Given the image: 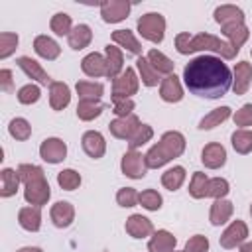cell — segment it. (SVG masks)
Returning a JSON list of instances; mask_svg holds the SVG:
<instances>
[{
	"mask_svg": "<svg viewBox=\"0 0 252 252\" xmlns=\"http://www.w3.org/2000/svg\"><path fill=\"white\" fill-rule=\"evenodd\" d=\"M183 181H185V169H183L181 165H175V167L167 169V171L161 175V185H163L165 189H169V191L179 189V187L183 185Z\"/></svg>",
	"mask_w": 252,
	"mask_h": 252,
	"instance_id": "d590c367",
	"label": "cell"
},
{
	"mask_svg": "<svg viewBox=\"0 0 252 252\" xmlns=\"http://www.w3.org/2000/svg\"><path fill=\"white\" fill-rule=\"evenodd\" d=\"M159 96L165 102H179L183 98V89H181V83H179V79L175 75H167L165 79H161Z\"/></svg>",
	"mask_w": 252,
	"mask_h": 252,
	"instance_id": "ac0fdd59",
	"label": "cell"
},
{
	"mask_svg": "<svg viewBox=\"0 0 252 252\" xmlns=\"http://www.w3.org/2000/svg\"><path fill=\"white\" fill-rule=\"evenodd\" d=\"M128 12H130V2L126 0H108L100 4V16L108 24L122 22L128 16Z\"/></svg>",
	"mask_w": 252,
	"mask_h": 252,
	"instance_id": "30bf717a",
	"label": "cell"
},
{
	"mask_svg": "<svg viewBox=\"0 0 252 252\" xmlns=\"http://www.w3.org/2000/svg\"><path fill=\"white\" fill-rule=\"evenodd\" d=\"M18 47V35L12 32H4L0 33V59L10 57Z\"/></svg>",
	"mask_w": 252,
	"mask_h": 252,
	"instance_id": "7bdbcfd3",
	"label": "cell"
},
{
	"mask_svg": "<svg viewBox=\"0 0 252 252\" xmlns=\"http://www.w3.org/2000/svg\"><path fill=\"white\" fill-rule=\"evenodd\" d=\"M49 28H51V32H55L57 35H69L71 30H73V28H71V16L65 14V12H57V14L51 18Z\"/></svg>",
	"mask_w": 252,
	"mask_h": 252,
	"instance_id": "f35d334b",
	"label": "cell"
},
{
	"mask_svg": "<svg viewBox=\"0 0 252 252\" xmlns=\"http://www.w3.org/2000/svg\"><path fill=\"white\" fill-rule=\"evenodd\" d=\"M136 67H138L140 77H142V83H144L146 87H156V85L159 83V73L150 65L148 57H138Z\"/></svg>",
	"mask_w": 252,
	"mask_h": 252,
	"instance_id": "836d02e7",
	"label": "cell"
},
{
	"mask_svg": "<svg viewBox=\"0 0 252 252\" xmlns=\"http://www.w3.org/2000/svg\"><path fill=\"white\" fill-rule=\"evenodd\" d=\"M177 244V238L167 232V230H158L154 232V236L148 242V250L150 252H173Z\"/></svg>",
	"mask_w": 252,
	"mask_h": 252,
	"instance_id": "44dd1931",
	"label": "cell"
},
{
	"mask_svg": "<svg viewBox=\"0 0 252 252\" xmlns=\"http://www.w3.org/2000/svg\"><path fill=\"white\" fill-rule=\"evenodd\" d=\"M207 183H209V177L203 173V171H195L193 173V179L189 183V195L193 199H203L207 197Z\"/></svg>",
	"mask_w": 252,
	"mask_h": 252,
	"instance_id": "8d00e7d4",
	"label": "cell"
},
{
	"mask_svg": "<svg viewBox=\"0 0 252 252\" xmlns=\"http://www.w3.org/2000/svg\"><path fill=\"white\" fill-rule=\"evenodd\" d=\"M8 132H10L12 138L24 142V140L30 138V134H32V126H30V122H28L26 118H14V120L10 122V126H8Z\"/></svg>",
	"mask_w": 252,
	"mask_h": 252,
	"instance_id": "ab89813d",
	"label": "cell"
},
{
	"mask_svg": "<svg viewBox=\"0 0 252 252\" xmlns=\"http://www.w3.org/2000/svg\"><path fill=\"white\" fill-rule=\"evenodd\" d=\"M215 22L220 24V26H226V24H240L244 22V12L232 4H224V6H219L215 10Z\"/></svg>",
	"mask_w": 252,
	"mask_h": 252,
	"instance_id": "484cf974",
	"label": "cell"
},
{
	"mask_svg": "<svg viewBox=\"0 0 252 252\" xmlns=\"http://www.w3.org/2000/svg\"><path fill=\"white\" fill-rule=\"evenodd\" d=\"M232 118L236 126H252V104H244L240 110L234 112Z\"/></svg>",
	"mask_w": 252,
	"mask_h": 252,
	"instance_id": "681fc988",
	"label": "cell"
},
{
	"mask_svg": "<svg viewBox=\"0 0 252 252\" xmlns=\"http://www.w3.org/2000/svg\"><path fill=\"white\" fill-rule=\"evenodd\" d=\"M173 252H175V250H173Z\"/></svg>",
	"mask_w": 252,
	"mask_h": 252,
	"instance_id": "9f6ffc18",
	"label": "cell"
},
{
	"mask_svg": "<svg viewBox=\"0 0 252 252\" xmlns=\"http://www.w3.org/2000/svg\"><path fill=\"white\" fill-rule=\"evenodd\" d=\"M132 110H134V100H132V98L116 100V102H114V108H112V112H114L118 118H126V116H130Z\"/></svg>",
	"mask_w": 252,
	"mask_h": 252,
	"instance_id": "f907efd6",
	"label": "cell"
},
{
	"mask_svg": "<svg viewBox=\"0 0 252 252\" xmlns=\"http://www.w3.org/2000/svg\"><path fill=\"white\" fill-rule=\"evenodd\" d=\"M232 203L226 201V199H215V203L211 205V213H209V219L215 226L219 224H224L230 217H232Z\"/></svg>",
	"mask_w": 252,
	"mask_h": 252,
	"instance_id": "83f0119b",
	"label": "cell"
},
{
	"mask_svg": "<svg viewBox=\"0 0 252 252\" xmlns=\"http://www.w3.org/2000/svg\"><path fill=\"white\" fill-rule=\"evenodd\" d=\"M81 142H83V150H85V154H87L89 158L98 159V158L104 156L106 142H104V138H102L100 132H96V130H89V132L83 134V140H81Z\"/></svg>",
	"mask_w": 252,
	"mask_h": 252,
	"instance_id": "7c38bea8",
	"label": "cell"
},
{
	"mask_svg": "<svg viewBox=\"0 0 252 252\" xmlns=\"http://www.w3.org/2000/svg\"><path fill=\"white\" fill-rule=\"evenodd\" d=\"M161 195L158 193V191H154V189H146V191H142V193H138V203L144 207V209H148V211H158V209H161Z\"/></svg>",
	"mask_w": 252,
	"mask_h": 252,
	"instance_id": "b9f144b4",
	"label": "cell"
},
{
	"mask_svg": "<svg viewBox=\"0 0 252 252\" xmlns=\"http://www.w3.org/2000/svg\"><path fill=\"white\" fill-rule=\"evenodd\" d=\"M39 87L37 85H26V87H22L20 91H18V100L22 102V104H33V102H37L39 100Z\"/></svg>",
	"mask_w": 252,
	"mask_h": 252,
	"instance_id": "bcb514c9",
	"label": "cell"
},
{
	"mask_svg": "<svg viewBox=\"0 0 252 252\" xmlns=\"http://www.w3.org/2000/svg\"><path fill=\"white\" fill-rule=\"evenodd\" d=\"M240 252H252V242H242L240 244Z\"/></svg>",
	"mask_w": 252,
	"mask_h": 252,
	"instance_id": "db71d44e",
	"label": "cell"
},
{
	"mask_svg": "<svg viewBox=\"0 0 252 252\" xmlns=\"http://www.w3.org/2000/svg\"><path fill=\"white\" fill-rule=\"evenodd\" d=\"M232 148L238 154L252 152V130H236L232 134Z\"/></svg>",
	"mask_w": 252,
	"mask_h": 252,
	"instance_id": "74e56055",
	"label": "cell"
},
{
	"mask_svg": "<svg viewBox=\"0 0 252 252\" xmlns=\"http://www.w3.org/2000/svg\"><path fill=\"white\" fill-rule=\"evenodd\" d=\"M112 41L118 43L120 47H126L134 55L142 53V45H140V41L134 37V33L130 30H116V32H112Z\"/></svg>",
	"mask_w": 252,
	"mask_h": 252,
	"instance_id": "f546056e",
	"label": "cell"
},
{
	"mask_svg": "<svg viewBox=\"0 0 252 252\" xmlns=\"http://www.w3.org/2000/svg\"><path fill=\"white\" fill-rule=\"evenodd\" d=\"M20 181L26 185L24 189V197L30 205L33 207H41L49 201L51 191H49V183L45 179V173L39 165H32V163H22L18 169Z\"/></svg>",
	"mask_w": 252,
	"mask_h": 252,
	"instance_id": "3957f363",
	"label": "cell"
},
{
	"mask_svg": "<svg viewBox=\"0 0 252 252\" xmlns=\"http://www.w3.org/2000/svg\"><path fill=\"white\" fill-rule=\"evenodd\" d=\"M152 136H154V130H152V126H148V124H142L138 130H136V134L128 140V146H130V150H136V148H140V146H144L146 142H150L152 140Z\"/></svg>",
	"mask_w": 252,
	"mask_h": 252,
	"instance_id": "f6af8a7d",
	"label": "cell"
},
{
	"mask_svg": "<svg viewBox=\"0 0 252 252\" xmlns=\"http://www.w3.org/2000/svg\"><path fill=\"white\" fill-rule=\"evenodd\" d=\"M201 161L205 163V167L209 169H219L224 165L226 161V150L217 144V142H211L203 148V154H201Z\"/></svg>",
	"mask_w": 252,
	"mask_h": 252,
	"instance_id": "4fadbf2b",
	"label": "cell"
},
{
	"mask_svg": "<svg viewBox=\"0 0 252 252\" xmlns=\"http://www.w3.org/2000/svg\"><path fill=\"white\" fill-rule=\"evenodd\" d=\"M18 185H20V175H18V171H14V169H10V167H4L2 173H0V195H2V197H12V195H16Z\"/></svg>",
	"mask_w": 252,
	"mask_h": 252,
	"instance_id": "f1b7e54d",
	"label": "cell"
},
{
	"mask_svg": "<svg viewBox=\"0 0 252 252\" xmlns=\"http://www.w3.org/2000/svg\"><path fill=\"white\" fill-rule=\"evenodd\" d=\"M33 49H35V53H37L39 57H43V59H47V61L57 59L59 53H61V47L57 45V41H53V39L47 37V35H37V37L33 39Z\"/></svg>",
	"mask_w": 252,
	"mask_h": 252,
	"instance_id": "603a6c76",
	"label": "cell"
},
{
	"mask_svg": "<svg viewBox=\"0 0 252 252\" xmlns=\"http://www.w3.org/2000/svg\"><path fill=\"white\" fill-rule=\"evenodd\" d=\"M187 89L203 98L224 96L232 85V73L226 63L215 55H199L191 59L183 69Z\"/></svg>",
	"mask_w": 252,
	"mask_h": 252,
	"instance_id": "6da1fadb",
	"label": "cell"
},
{
	"mask_svg": "<svg viewBox=\"0 0 252 252\" xmlns=\"http://www.w3.org/2000/svg\"><path fill=\"white\" fill-rule=\"evenodd\" d=\"M71 100V91L65 83L53 81L49 85V104L53 110H63Z\"/></svg>",
	"mask_w": 252,
	"mask_h": 252,
	"instance_id": "d6986e66",
	"label": "cell"
},
{
	"mask_svg": "<svg viewBox=\"0 0 252 252\" xmlns=\"http://www.w3.org/2000/svg\"><path fill=\"white\" fill-rule=\"evenodd\" d=\"M228 193V181L222 177H213L207 183V197H215V199H222Z\"/></svg>",
	"mask_w": 252,
	"mask_h": 252,
	"instance_id": "ee69618b",
	"label": "cell"
},
{
	"mask_svg": "<svg viewBox=\"0 0 252 252\" xmlns=\"http://www.w3.org/2000/svg\"><path fill=\"white\" fill-rule=\"evenodd\" d=\"M126 232L132 238H146L154 232V224H152L150 219H146L142 215H132L126 220Z\"/></svg>",
	"mask_w": 252,
	"mask_h": 252,
	"instance_id": "e0dca14e",
	"label": "cell"
},
{
	"mask_svg": "<svg viewBox=\"0 0 252 252\" xmlns=\"http://www.w3.org/2000/svg\"><path fill=\"white\" fill-rule=\"evenodd\" d=\"M183 152H185V138H183V134L171 130V132H165L161 136V140L146 152L144 159H146V165L150 169H158V167L165 165L167 161H171L173 158H179Z\"/></svg>",
	"mask_w": 252,
	"mask_h": 252,
	"instance_id": "277c9868",
	"label": "cell"
},
{
	"mask_svg": "<svg viewBox=\"0 0 252 252\" xmlns=\"http://www.w3.org/2000/svg\"><path fill=\"white\" fill-rule=\"evenodd\" d=\"M39 156H41V159H45L47 163H59V161H63L65 156H67V146H65V142L59 140V138H47V140H43L41 146H39Z\"/></svg>",
	"mask_w": 252,
	"mask_h": 252,
	"instance_id": "9c48e42d",
	"label": "cell"
},
{
	"mask_svg": "<svg viewBox=\"0 0 252 252\" xmlns=\"http://www.w3.org/2000/svg\"><path fill=\"white\" fill-rule=\"evenodd\" d=\"M228 116H230V108H228V106H219V108L211 110L207 116L201 118L199 128H201V130H211V128L219 126L220 122H224Z\"/></svg>",
	"mask_w": 252,
	"mask_h": 252,
	"instance_id": "d6a6232c",
	"label": "cell"
},
{
	"mask_svg": "<svg viewBox=\"0 0 252 252\" xmlns=\"http://www.w3.org/2000/svg\"><path fill=\"white\" fill-rule=\"evenodd\" d=\"M252 83V65L248 61H240L234 67V79H232V91L236 94H244Z\"/></svg>",
	"mask_w": 252,
	"mask_h": 252,
	"instance_id": "2e32d148",
	"label": "cell"
},
{
	"mask_svg": "<svg viewBox=\"0 0 252 252\" xmlns=\"http://www.w3.org/2000/svg\"><path fill=\"white\" fill-rule=\"evenodd\" d=\"M18 65H20V69L30 77V79H35L39 85H51L53 81H51V77L43 71V67L35 61V59H32V57H20L18 59Z\"/></svg>",
	"mask_w": 252,
	"mask_h": 252,
	"instance_id": "5bb4252c",
	"label": "cell"
},
{
	"mask_svg": "<svg viewBox=\"0 0 252 252\" xmlns=\"http://www.w3.org/2000/svg\"><path fill=\"white\" fill-rule=\"evenodd\" d=\"M16 252H43L41 248H35V246H26V248H20Z\"/></svg>",
	"mask_w": 252,
	"mask_h": 252,
	"instance_id": "f5cc1de1",
	"label": "cell"
},
{
	"mask_svg": "<svg viewBox=\"0 0 252 252\" xmlns=\"http://www.w3.org/2000/svg\"><path fill=\"white\" fill-rule=\"evenodd\" d=\"M207 250H209V240H207V236L195 234V236H191V238L187 240L183 252H207Z\"/></svg>",
	"mask_w": 252,
	"mask_h": 252,
	"instance_id": "c3c4849f",
	"label": "cell"
},
{
	"mask_svg": "<svg viewBox=\"0 0 252 252\" xmlns=\"http://www.w3.org/2000/svg\"><path fill=\"white\" fill-rule=\"evenodd\" d=\"M57 183L61 189L65 191H73L81 185V175L75 171V169H63L57 173Z\"/></svg>",
	"mask_w": 252,
	"mask_h": 252,
	"instance_id": "60d3db41",
	"label": "cell"
},
{
	"mask_svg": "<svg viewBox=\"0 0 252 252\" xmlns=\"http://www.w3.org/2000/svg\"><path fill=\"white\" fill-rule=\"evenodd\" d=\"M246 236H248V226L244 224V220H232L230 226L220 236V246L222 248H234V246L242 244Z\"/></svg>",
	"mask_w": 252,
	"mask_h": 252,
	"instance_id": "8fae6325",
	"label": "cell"
},
{
	"mask_svg": "<svg viewBox=\"0 0 252 252\" xmlns=\"http://www.w3.org/2000/svg\"><path fill=\"white\" fill-rule=\"evenodd\" d=\"M106 53V77L108 79H116L124 69V59H122V51L114 45H106L104 47Z\"/></svg>",
	"mask_w": 252,
	"mask_h": 252,
	"instance_id": "d4e9b609",
	"label": "cell"
},
{
	"mask_svg": "<svg viewBox=\"0 0 252 252\" xmlns=\"http://www.w3.org/2000/svg\"><path fill=\"white\" fill-rule=\"evenodd\" d=\"M116 203H118L120 207H134V205L138 203V193H136V189H132V187H122V189H118V193H116Z\"/></svg>",
	"mask_w": 252,
	"mask_h": 252,
	"instance_id": "7dc6e473",
	"label": "cell"
},
{
	"mask_svg": "<svg viewBox=\"0 0 252 252\" xmlns=\"http://www.w3.org/2000/svg\"><path fill=\"white\" fill-rule=\"evenodd\" d=\"M138 91V77L132 67H126L114 81H112V102L116 100H126Z\"/></svg>",
	"mask_w": 252,
	"mask_h": 252,
	"instance_id": "8992f818",
	"label": "cell"
},
{
	"mask_svg": "<svg viewBox=\"0 0 252 252\" xmlns=\"http://www.w3.org/2000/svg\"><path fill=\"white\" fill-rule=\"evenodd\" d=\"M18 222L22 228L30 230V232H37L41 226V211L39 207H24L18 213Z\"/></svg>",
	"mask_w": 252,
	"mask_h": 252,
	"instance_id": "cb8c5ba5",
	"label": "cell"
},
{
	"mask_svg": "<svg viewBox=\"0 0 252 252\" xmlns=\"http://www.w3.org/2000/svg\"><path fill=\"white\" fill-rule=\"evenodd\" d=\"M140 126H142V124H140L138 116H136V114H130V116H126V118H116V120H112V122L108 124V130H110V134H112L114 138H118V140H130V138L136 134V130H138Z\"/></svg>",
	"mask_w": 252,
	"mask_h": 252,
	"instance_id": "ba28073f",
	"label": "cell"
},
{
	"mask_svg": "<svg viewBox=\"0 0 252 252\" xmlns=\"http://www.w3.org/2000/svg\"><path fill=\"white\" fill-rule=\"evenodd\" d=\"M0 89L4 93H10L12 91V71L10 69H2L0 71Z\"/></svg>",
	"mask_w": 252,
	"mask_h": 252,
	"instance_id": "816d5d0a",
	"label": "cell"
},
{
	"mask_svg": "<svg viewBox=\"0 0 252 252\" xmlns=\"http://www.w3.org/2000/svg\"><path fill=\"white\" fill-rule=\"evenodd\" d=\"M120 167H122V173L130 179H142L148 171V165H146V159L140 152L136 150H128L124 156H122V161H120Z\"/></svg>",
	"mask_w": 252,
	"mask_h": 252,
	"instance_id": "52a82bcc",
	"label": "cell"
},
{
	"mask_svg": "<svg viewBox=\"0 0 252 252\" xmlns=\"http://www.w3.org/2000/svg\"><path fill=\"white\" fill-rule=\"evenodd\" d=\"M104 110V104L100 100H79L77 104V116L81 120H93Z\"/></svg>",
	"mask_w": 252,
	"mask_h": 252,
	"instance_id": "e575fe53",
	"label": "cell"
},
{
	"mask_svg": "<svg viewBox=\"0 0 252 252\" xmlns=\"http://www.w3.org/2000/svg\"><path fill=\"white\" fill-rule=\"evenodd\" d=\"M148 61H150V65L159 73V75H173V67H175V63L169 59V57H165L161 51H158V49H150L148 51Z\"/></svg>",
	"mask_w": 252,
	"mask_h": 252,
	"instance_id": "4dcf8cb0",
	"label": "cell"
},
{
	"mask_svg": "<svg viewBox=\"0 0 252 252\" xmlns=\"http://www.w3.org/2000/svg\"><path fill=\"white\" fill-rule=\"evenodd\" d=\"M250 215H252V205H250Z\"/></svg>",
	"mask_w": 252,
	"mask_h": 252,
	"instance_id": "11a10c76",
	"label": "cell"
},
{
	"mask_svg": "<svg viewBox=\"0 0 252 252\" xmlns=\"http://www.w3.org/2000/svg\"><path fill=\"white\" fill-rule=\"evenodd\" d=\"M81 69L85 75L89 77H106V57H102L100 53H89L83 61H81Z\"/></svg>",
	"mask_w": 252,
	"mask_h": 252,
	"instance_id": "ffe728a7",
	"label": "cell"
},
{
	"mask_svg": "<svg viewBox=\"0 0 252 252\" xmlns=\"http://www.w3.org/2000/svg\"><path fill=\"white\" fill-rule=\"evenodd\" d=\"M93 39V32L87 24H79L71 30V33L67 35V41H69V47L71 49H85Z\"/></svg>",
	"mask_w": 252,
	"mask_h": 252,
	"instance_id": "4316f807",
	"label": "cell"
},
{
	"mask_svg": "<svg viewBox=\"0 0 252 252\" xmlns=\"http://www.w3.org/2000/svg\"><path fill=\"white\" fill-rule=\"evenodd\" d=\"M138 32L152 43H161L165 35V18L158 12H148L138 20Z\"/></svg>",
	"mask_w": 252,
	"mask_h": 252,
	"instance_id": "5b68a950",
	"label": "cell"
},
{
	"mask_svg": "<svg viewBox=\"0 0 252 252\" xmlns=\"http://www.w3.org/2000/svg\"><path fill=\"white\" fill-rule=\"evenodd\" d=\"M75 219V209L69 201H57L51 207V220L57 228H67Z\"/></svg>",
	"mask_w": 252,
	"mask_h": 252,
	"instance_id": "9a60e30c",
	"label": "cell"
},
{
	"mask_svg": "<svg viewBox=\"0 0 252 252\" xmlns=\"http://www.w3.org/2000/svg\"><path fill=\"white\" fill-rule=\"evenodd\" d=\"M175 47L183 55H189L195 51H213V53H219L222 59H234L238 53V49H234L228 41H222L220 37H215L211 33H197V35H189L185 32L177 33Z\"/></svg>",
	"mask_w": 252,
	"mask_h": 252,
	"instance_id": "7a4b0ae2",
	"label": "cell"
},
{
	"mask_svg": "<svg viewBox=\"0 0 252 252\" xmlns=\"http://www.w3.org/2000/svg\"><path fill=\"white\" fill-rule=\"evenodd\" d=\"M75 89L81 100H98L104 93V87L100 83H89V81H79Z\"/></svg>",
	"mask_w": 252,
	"mask_h": 252,
	"instance_id": "1f68e13d",
	"label": "cell"
},
{
	"mask_svg": "<svg viewBox=\"0 0 252 252\" xmlns=\"http://www.w3.org/2000/svg\"><path fill=\"white\" fill-rule=\"evenodd\" d=\"M220 32L228 37V43L240 51V47L244 45V41L248 39V28L244 26V22L240 24H226V26H220Z\"/></svg>",
	"mask_w": 252,
	"mask_h": 252,
	"instance_id": "7402d4cb",
	"label": "cell"
}]
</instances>
